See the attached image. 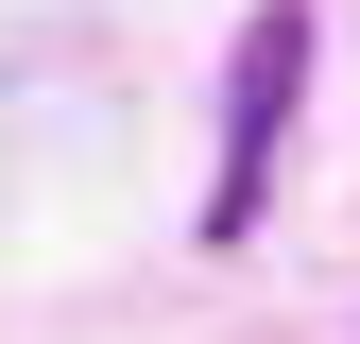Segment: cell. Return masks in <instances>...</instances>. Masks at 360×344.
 <instances>
[{"label":"cell","mask_w":360,"mask_h":344,"mask_svg":"<svg viewBox=\"0 0 360 344\" xmlns=\"http://www.w3.org/2000/svg\"><path fill=\"white\" fill-rule=\"evenodd\" d=\"M309 0H257L240 52H223V155H206V241H257V207H275V155H292V104H309Z\"/></svg>","instance_id":"6da1fadb"}]
</instances>
